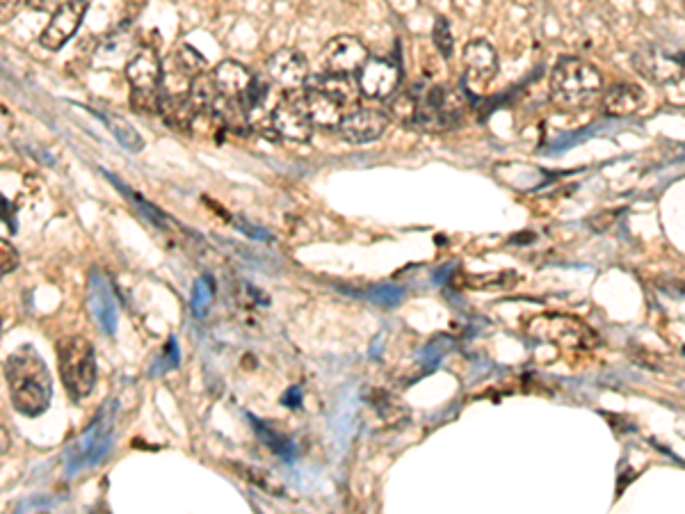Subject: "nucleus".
Returning a JSON list of instances; mask_svg holds the SVG:
<instances>
[{
    "instance_id": "obj_33",
    "label": "nucleus",
    "mask_w": 685,
    "mask_h": 514,
    "mask_svg": "<svg viewBox=\"0 0 685 514\" xmlns=\"http://www.w3.org/2000/svg\"><path fill=\"white\" fill-rule=\"evenodd\" d=\"M281 403H284L286 407H300V403H302V389L300 387H293V389H288L286 391V396L284 398H281Z\"/></svg>"
},
{
    "instance_id": "obj_11",
    "label": "nucleus",
    "mask_w": 685,
    "mask_h": 514,
    "mask_svg": "<svg viewBox=\"0 0 685 514\" xmlns=\"http://www.w3.org/2000/svg\"><path fill=\"white\" fill-rule=\"evenodd\" d=\"M391 117L384 110L377 108H354L352 112H345L341 124L336 131L341 138L350 144H366L377 138H382L386 128H389Z\"/></svg>"
},
{
    "instance_id": "obj_7",
    "label": "nucleus",
    "mask_w": 685,
    "mask_h": 514,
    "mask_svg": "<svg viewBox=\"0 0 685 514\" xmlns=\"http://www.w3.org/2000/svg\"><path fill=\"white\" fill-rule=\"evenodd\" d=\"M635 69L640 71L642 78H647L654 85H667L676 83L683 78V58L681 53L672 51V48L651 44L642 46L638 53L633 55Z\"/></svg>"
},
{
    "instance_id": "obj_27",
    "label": "nucleus",
    "mask_w": 685,
    "mask_h": 514,
    "mask_svg": "<svg viewBox=\"0 0 685 514\" xmlns=\"http://www.w3.org/2000/svg\"><path fill=\"white\" fill-rule=\"evenodd\" d=\"M213 302V281L204 277L195 284V293H192V309H195L197 316H204Z\"/></svg>"
},
{
    "instance_id": "obj_28",
    "label": "nucleus",
    "mask_w": 685,
    "mask_h": 514,
    "mask_svg": "<svg viewBox=\"0 0 685 514\" xmlns=\"http://www.w3.org/2000/svg\"><path fill=\"white\" fill-rule=\"evenodd\" d=\"M368 297L375 304H380V307L391 309V307H398V304L402 302V297H405V291H402V288H398V286H377V288H373V291L368 293Z\"/></svg>"
},
{
    "instance_id": "obj_22",
    "label": "nucleus",
    "mask_w": 685,
    "mask_h": 514,
    "mask_svg": "<svg viewBox=\"0 0 685 514\" xmlns=\"http://www.w3.org/2000/svg\"><path fill=\"white\" fill-rule=\"evenodd\" d=\"M217 96H220V92H217L215 80L211 74H206V71L190 80L188 99L192 101V106H195L197 115L199 112H211L213 103L217 101Z\"/></svg>"
},
{
    "instance_id": "obj_21",
    "label": "nucleus",
    "mask_w": 685,
    "mask_h": 514,
    "mask_svg": "<svg viewBox=\"0 0 685 514\" xmlns=\"http://www.w3.org/2000/svg\"><path fill=\"white\" fill-rule=\"evenodd\" d=\"M160 115H163L165 124L172 126L174 131H183V128H190L192 122L197 119V110L192 106V101L188 99V94H174V92H163L160 94Z\"/></svg>"
},
{
    "instance_id": "obj_9",
    "label": "nucleus",
    "mask_w": 685,
    "mask_h": 514,
    "mask_svg": "<svg viewBox=\"0 0 685 514\" xmlns=\"http://www.w3.org/2000/svg\"><path fill=\"white\" fill-rule=\"evenodd\" d=\"M368 58L370 53L366 44L354 35H338L329 39L320 53L322 67L325 71H334V74H357Z\"/></svg>"
},
{
    "instance_id": "obj_2",
    "label": "nucleus",
    "mask_w": 685,
    "mask_h": 514,
    "mask_svg": "<svg viewBox=\"0 0 685 514\" xmlns=\"http://www.w3.org/2000/svg\"><path fill=\"white\" fill-rule=\"evenodd\" d=\"M603 92V76L583 58H562L551 71V99L562 110L590 106Z\"/></svg>"
},
{
    "instance_id": "obj_3",
    "label": "nucleus",
    "mask_w": 685,
    "mask_h": 514,
    "mask_svg": "<svg viewBox=\"0 0 685 514\" xmlns=\"http://www.w3.org/2000/svg\"><path fill=\"white\" fill-rule=\"evenodd\" d=\"M112 437H115V405L108 403L96 414L90 428L64 453V469H67L69 476H76L83 469L96 467L110 453Z\"/></svg>"
},
{
    "instance_id": "obj_12",
    "label": "nucleus",
    "mask_w": 685,
    "mask_h": 514,
    "mask_svg": "<svg viewBox=\"0 0 685 514\" xmlns=\"http://www.w3.org/2000/svg\"><path fill=\"white\" fill-rule=\"evenodd\" d=\"M498 74V53L485 39L464 46V83L471 90H487Z\"/></svg>"
},
{
    "instance_id": "obj_17",
    "label": "nucleus",
    "mask_w": 685,
    "mask_h": 514,
    "mask_svg": "<svg viewBox=\"0 0 685 514\" xmlns=\"http://www.w3.org/2000/svg\"><path fill=\"white\" fill-rule=\"evenodd\" d=\"M126 80L131 83L133 92H156L163 80V64L151 48H142L126 64Z\"/></svg>"
},
{
    "instance_id": "obj_1",
    "label": "nucleus",
    "mask_w": 685,
    "mask_h": 514,
    "mask_svg": "<svg viewBox=\"0 0 685 514\" xmlns=\"http://www.w3.org/2000/svg\"><path fill=\"white\" fill-rule=\"evenodd\" d=\"M5 377L10 384L16 412L26 416L44 414L53 398L51 373L32 345H21L5 361Z\"/></svg>"
},
{
    "instance_id": "obj_5",
    "label": "nucleus",
    "mask_w": 685,
    "mask_h": 514,
    "mask_svg": "<svg viewBox=\"0 0 685 514\" xmlns=\"http://www.w3.org/2000/svg\"><path fill=\"white\" fill-rule=\"evenodd\" d=\"M416 103V126L427 128V131H443L453 126L464 112V99L448 87H430V90L418 94Z\"/></svg>"
},
{
    "instance_id": "obj_4",
    "label": "nucleus",
    "mask_w": 685,
    "mask_h": 514,
    "mask_svg": "<svg viewBox=\"0 0 685 514\" xmlns=\"http://www.w3.org/2000/svg\"><path fill=\"white\" fill-rule=\"evenodd\" d=\"M60 377L71 398H87L96 384L94 345L83 336H64L58 343Z\"/></svg>"
},
{
    "instance_id": "obj_16",
    "label": "nucleus",
    "mask_w": 685,
    "mask_h": 514,
    "mask_svg": "<svg viewBox=\"0 0 685 514\" xmlns=\"http://www.w3.org/2000/svg\"><path fill=\"white\" fill-rule=\"evenodd\" d=\"M297 101H300V106L304 108L306 117L311 119V124L318 128H336L341 124L345 112H348V108H345L341 101H336L334 96H329L327 92L316 90V87H306L302 99Z\"/></svg>"
},
{
    "instance_id": "obj_14",
    "label": "nucleus",
    "mask_w": 685,
    "mask_h": 514,
    "mask_svg": "<svg viewBox=\"0 0 685 514\" xmlns=\"http://www.w3.org/2000/svg\"><path fill=\"white\" fill-rule=\"evenodd\" d=\"M272 128L274 133L281 135L290 142H309L313 138V126L311 119L306 117L304 108L295 96H286L277 103V108L272 112Z\"/></svg>"
},
{
    "instance_id": "obj_26",
    "label": "nucleus",
    "mask_w": 685,
    "mask_h": 514,
    "mask_svg": "<svg viewBox=\"0 0 685 514\" xmlns=\"http://www.w3.org/2000/svg\"><path fill=\"white\" fill-rule=\"evenodd\" d=\"M434 44H437L439 48V53L443 55V58L450 60L453 58V51H455V42H453V32H450V26H448V21L443 19V16H439L437 21H434Z\"/></svg>"
},
{
    "instance_id": "obj_20",
    "label": "nucleus",
    "mask_w": 685,
    "mask_h": 514,
    "mask_svg": "<svg viewBox=\"0 0 685 514\" xmlns=\"http://www.w3.org/2000/svg\"><path fill=\"white\" fill-rule=\"evenodd\" d=\"M309 87H316V90L334 96V99L341 101L345 108L354 106V103H357V96L361 94L354 74H334V71H325V74L313 76L309 80Z\"/></svg>"
},
{
    "instance_id": "obj_29",
    "label": "nucleus",
    "mask_w": 685,
    "mask_h": 514,
    "mask_svg": "<svg viewBox=\"0 0 685 514\" xmlns=\"http://www.w3.org/2000/svg\"><path fill=\"white\" fill-rule=\"evenodd\" d=\"M179 366V348H176V341L169 339L167 348L163 352V357H160L156 364L151 368V375H160V373H167L172 371V368Z\"/></svg>"
},
{
    "instance_id": "obj_6",
    "label": "nucleus",
    "mask_w": 685,
    "mask_h": 514,
    "mask_svg": "<svg viewBox=\"0 0 685 514\" xmlns=\"http://www.w3.org/2000/svg\"><path fill=\"white\" fill-rule=\"evenodd\" d=\"M528 332L542 341L558 343L562 348L590 350L599 343V336L590 327L571 316H539L528 325Z\"/></svg>"
},
{
    "instance_id": "obj_31",
    "label": "nucleus",
    "mask_w": 685,
    "mask_h": 514,
    "mask_svg": "<svg viewBox=\"0 0 685 514\" xmlns=\"http://www.w3.org/2000/svg\"><path fill=\"white\" fill-rule=\"evenodd\" d=\"M112 131H115V135H117L119 140H122V144H124L126 149L137 151V149L142 147L140 135H137V133L133 131V126H126V124H122V122H117V128H112Z\"/></svg>"
},
{
    "instance_id": "obj_32",
    "label": "nucleus",
    "mask_w": 685,
    "mask_h": 514,
    "mask_svg": "<svg viewBox=\"0 0 685 514\" xmlns=\"http://www.w3.org/2000/svg\"><path fill=\"white\" fill-rule=\"evenodd\" d=\"M23 5H26V0H0V23H10Z\"/></svg>"
},
{
    "instance_id": "obj_10",
    "label": "nucleus",
    "mask_w": 685,
    "mask_h": 514,
    "mask_svg": "<svg viewBox=\"0 0 685 514\" xmlns=\"http://www.w3.org/2000/svg\"><path fill=\"white\" fill-rule=\"evenodd\" d=\"M85 12L87 0H64L62 5H58V10L53 12L51 21H48L42 37H39V44L48 48V51H60L78 32L80 23L85 19Z\"/></svg>"
},
{
    "instance_id": "obj_13",
    "label": "nucleus",
    "mask_w": 685,
    "mask_h": 514,
    "mask_svg": "<svg viewBox=\"0 0 685 514\" xmlns=\"http://www.w3.org/2000/svg\"><path fill=\"white\" fill-rule=\"evenodd\" d=\"M265 76H268L279 90H297L309 80V64L300 51L293 48H281L265 64Z\"/></svg>"
},
{
    "instance_id": "obj_15",
    "label": "nucleus",
    "mask_w": 685,
    "mask_h": 514,
    "mask_svg": "<svg viewBox=\"0 0 685 514\" xmlns=\"http://www.w3.org/2000/svg\"><path fill=\"white\" fill-rule=\"evenodd\" d=\"M87 307H90V316L94 318L96 327L101 329L103 334H115L117 332V302L115 293H112L110 281L101 275V272H94L90 277V293H87Z\"/></svg>"
},
{
    "instance_id": "obj_19",
    "label": "nucleus",
    "mask_w": 685,
    "mask_h": 514,
    "mask_svg": "<svg viewBox=\"0 0 685 514\" xmlns=\"http://www.w3.org/2000/svg\"><path fill=\"white\" fill-rule=\"evenodd\" d=\"M644 106V90L635 83L612 85L603 96V110L610 117H631Z\"/></svg>"
},
{
    "instance_id": "obj_8",
    "label": "nucleus",
    "mask_w": 685,
    "mask_h": 514,
    "mask_svg": "<svg viewBox=\"0 0 685 514\" xmlns=\"http://www.w3.org/2000/svg\"><path fill=\"white\" fill-rule=\"evenodd\" d=\"M357 74L359 92L364 94L366 99L386 101L391 99L400 87V69L389 58H373V55H370Z\"/></svg>"
},
{
    "instance_id": "obj_18",
    "label": "nucleus",
    "mask_w": 685,
    "mask_h": 514,
    "mask_svg": "<svg viewBox=\"0 0 685 514\" xmlns=\"http://www.w3.org/2000/svg\"><path fill=\"white\" fill-rule=\"evenodd\" d=\"M213 80H215V87L220 96L224 99H236L240 101L243 99V94L247 92V87L252 85V74H249V69L245 64L240 62H233V60H224L215 67L213 71Z\"/></svg>"
},
{
    "instance_id": "obj_25",
    "label": "nucleus",
    "mask_w": 685,
    "mask_h": 514,
    "mask_svg": "<svg viewBox=\"0 0 685 514\" xmlns=\"http://www.w3.org/2000/svg\"><path fill=\"white\" fill-rule=\"evenodd\" d=\"M389 112L386 115L398 119L402 124H414L416 122V103H418V96L414 90L409 92H400L398 96H391L389 99Z\"/></svg>"
},
{
    "instance_id": "obj_24",
    "label": "nucleus",
    "mask_w": 685,
    "mask_h": 514,
    "mask_svg": "<svg viewBox=\"0 0 685 514\" xmlns=\"http://www.w3.org/2000/svg\"><path fill=\"white\" fill-rule=\"evenodd\" d=\"M174 64H176L174 74H179L181 78H188V80L204 74V69H206V60L201 58L192 46L179 48V51L174 53Z\"/></svg>"
},
{
    "instance_id": "obj_34",
    "label": "nucleus",
    "mask_w": 685,
    "mask_h": 514,
    "mask_svg": "<svg viewBox=\"0 0 685 514\" xmlns=\"http://www.w3.org/2000/svg\"><path fill=\"white\" fill-rule=\"evenodd\" d=\"M10 451V432H7L3 425H0V455Z\"/></svg>"
},
{
    "instance_id": "obj_23",
    "label": "nucleus",
    "mask_w": 685,
    "mask_h": 514,
    "mask_svg": "<svg viewBox=\"0 0 685 514\" xmlns=\"http://www.w3.org/2000/svg\"><path fill=\"white\" fill-rule=\"evenodd\" d=\"M249 421H252L256 435L261 437L263 444L268 446L272 453H277L279 457H284V460H290V457L295 455L293 444H290V441L284 435H279L277 430H272L270 425H265L261 419H254V416H249Z\"/></svg>"
},
{
    "instance_id": "obj_30",
    "label": "nucleus",
    "mask_w": 685,
    "mask_h": 514,
    "mask_svg": "<svg viewBox=\"0 0 685 514\" xmlns=\"http://www.w3.org/2000/svg\"><path fill=\"white\" fill-rule=\"evenodd\" d=\"M16 268H19V252L7 240L0 238V275H7Z\"/></svg>"
}]
</instances>
